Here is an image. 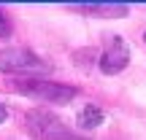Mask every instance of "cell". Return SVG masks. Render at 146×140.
I'll return each instance as SVG.
<instances>
[{
    "label": "cell",
    "mask_w": 146,
    "mask_h": 140,
    "mask_svg": "<svg viewBox=\"0 0 146 140\" xmlns=\"http://www.w3.org/2000/svg\"><path fill=\"white\" fill-rule=\"evenodd\" d=\"M0 70L5 73H46L49 65L27 49H5L0 51Z\"/></svg>",
    "instance_id": "3957f363"
},
{
    "label": "cell",
    "mask_w": 146,
    "mask_h": 140,
    "mask_svg": "<svg viewBox=\"0 0 146 140\" xmlns=\"http://www.w3.org/2000/svg\"><path fill=\"white\" fill-rule=\"evenodd\" d=\"M68 11H76V14H84V16H103V19H122L127 16V5L122 3H70Z\"/></svg>",
    "instance_id": "5b68a950"
},
{
    "label": "cell",
    "mask_w": 146,
    "mask_h": 140,
    "mask_svg": "<svg viewBox=\"0 0 146 140\" xmlns=\"http://www.w3.org/2000/svg\"><path fill=\"white\" fill-rule=\"evenodd\" d=\"M103 110L98 108V105H87V108H81V113H78V127H84V129H89V127H100L103 124Z\"/></svg>",
    "instance_id": "8992f818"
},
{
    "label": "cell",
    "mask_w": 146,
    "mask_h": 140,
    "mask_svg": "<svg viewBox=\"0 0 146 140\" xmlns=\"http://www.w3.org/2000/svg\"><path fill=\"white\" fill-rule=\"evenodd\" d=\"M11 86L19 94H27V97H35V100H49V103H57V105L68 103L78 94L76 86H65V83L49 81V78H19Z\"/></svg>",
    "instance_id": "6da1fadb"
},
{
    "label": "cell",
    "mask_w": 146,
    "mask_h": 140,
    "mask_svg": "<svg viewBox=\"0 0 146 140\" xmlns=\"http://www.w3.org/2000/svg\"><path fill=\"white\" fill-rule=\"evenodd\" d=\"M127 62H130V51H127L125 41L114 35L108 41V46H106L103 57H100V70H103L106 76H114V73H122V70H125Z\"/></svg>",
    "instance_id": "277c9868"
},
{
    "label": "cell",
    "mask_w": 146,
    "mask_h": 140,
    "mask_svg": "<svg viewBox=\"0 0 146 140\" xmlns=\"http://www.w3.org/2000/svg\"><path fill=\"white\" fill-rule=\"evenodd\" d=\"M25 127L35 140H81V137L73 135L54 113H49L43 108H35L30 113H25Z\"/></svg>",
    "instance_id": "7a4b0ae2"
},
{
    "label": "cell",
    "mask_w": 146,
    "mask_h": 140,
    "mask_svg": "<svg viewBox=\"0 0 146 140\" xmlns=\"http://www.w3.org/2000/svg\"><path fill=\"white\" fill-rule=\"evenodd\" d=\"M5 119H8V108H5V105L3 103H0V124H3V121Z\"/></svg>",
    "instance_id": "ba28073f"
},
{
    "label": "cell",
    "mask_w": 146,
    "mask_h": 140,
    "mask_svg": "<svg viewBox=\"0 0 146 140\" xmlns=\"http://www.w3.org/2000/svg\"><path fill=\"white\" fill-rule=\"evenodd\" d=\"M5 35H11V22H8V14L0 8V38H5Z\"/></svg>",
    "instance_id": "52a82bcc"
},
{
    "label": "cell",
    "mask_w": 146,
    "mask_h": 140,
    "mask_svg": "<svg viewBox=\"0 0 146 140\" xmlns=\"http://www.w3.org/2000/svg\"><path fill=\"white\" fill-rule=\"evenodd\" d=\"M143 38H146V35H143Z\"/></svg>",
    "instance_id": "9c48e42d"
}]
</instances>
